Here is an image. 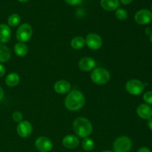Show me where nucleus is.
<instances>
[{
    "instance_id": "0eeeda50",
    "label": "nucleus",
    "mask_w": 152,
    "mask_h": 152,
    "mask_svg": "<svg viewBox=\"0 0 152 152\" xmlns=\"http://www.w3.org/2000/svg\"><path fill=\"white\" fill-rule=\"evenodd\" d=\"M134 20L141 25H148L152 21V13L148 9H142L135 13Z\"/></svg>"
},
{
    "instance_id": "c9c22d12",
    "label": "nucleus",
    "mask_w": 152,
    "mask_h": 152,
    "mask_svg": "<svg viewBox=\"0 0 152 152\" xmlns=\"http://www.w3.org/2000/svg\"><path fill=\"white\" fill-rule=\"evenodd\" d=\"M151 11H152V4H151ZM151 13H152V12H151Z\"/></svg>"
},
{
    "instance_id": "9b49d317",
    "label": "nucleus",
    "mask_w": 152,
    "mask_h": 152,
    "mask_svg": "<svg viewBox=\"0 0 152 152\" xmlns=\"http://www.w3.org/2000/svg\"><path fill=\"white\" fill-rule=\"evenodd\" d=\"M96 65L95 60L91 57L86 56V57L82 58L79 62V68L83 71H90L94 69Z\"/></svg>"
},
{
    "instance_id": "7ed1b4c3",
    "label": "nucleus",
    "mask_w": 152,
    "mask_h": 152,
    "mask_svg": "<svg viewBox=\"0 0 152 152\" xmlns=\"http://www.w3.org/2000/svg\"><path fill=\"white\" fill-rule=\"evenodd\" d=\"M110 73L103 68H95L91 74V78L93 83L96 85H105L110 80Z\"/></svg>"
},
{
    "instance_id": "dca6fc26",
    "label": "nucleus",
    "mask_w": 152,
    "mask_h": 152,
    "mask_svg": "<svg viewBox=\"0 0 152 152\" xmlns=\"http://www.w3.org/2000/svg\"><path fill=\"white\" fill-rule=\"evenodd\" d=\"M119 0H100V4L104 10L107 11L116 10L120 6Z\"/></svg>"
},
{
    "instance_id": "72a5a7b5",
    "label": "nucleus",
    "mask_w": 152,
    "mask_h": 152,
    "mask_svg": "<svg viewBox=\"0 0 152 152\" xmlns=\"http://www.w3.org/2000/svg\"><path fill=\"white\" fill-rule=\"evenodd\" d=\"M150 41H151V43H152V34L151 36H150Z\"/></svg>"
},
{
    "instance_id": "f3484780",
    "label": "nucleus",
    "mask_w": 152,
    "mask_h": 152,
    "mask_svg": "<svg viewBox=\"0 0 152 152\" xmlns=\"http://www.w3.org/2000/svg\"><path fill=\"white\" fill-rule=\"evenodd\" d=\"M19 83V76L16 73L8 74L5 79V83L9 87H15Z\"/></svg>"
},
{
    "instance_id": "bb28decb",
    "label": "nucleus",
    "mask_w": 152,
    "mask_h": 152,
    "mask_svg": "<svg viewBox=\"0 0 152 152\" xmlns=\"http://www.w3.org/2000/svg\"><path fill=\"white\" fill-rule=\"evenodd\" d=\"M5 74V68L3 65L0 64V77H3Z\"/></svg>"
},
{
    "instance_id": "9d476101",
    "label": "nucleus",
    "mask_w": 152,
    "mask_h": 152,
    "mask_svg": "<svg viewBox=\"0 0 152 152\" xmlns=\"http://www.w3.org/2000/svg\"><path fill=\"white\" fill-rule=\"evenodd\" d=\"M16 131L21 137H28L32 132V126L29 122L22 121L18 124Z\"/></svg>"
},
{
    "instance_id": "6ab92c4d",
    "label": "nucleus",
    "mask_w": 152,
    "mask_h": 152,
    "mask_svg": "<svg viewBox=\"0 0 152 152\" xmlns=\"http://www.w3.org/2000/svg\"><path fill=\"white\" fill-rule=\"evenodd\" d=\"M14 51L19 56H25L28 53V48L23 42H19L15 45Z\"/></svg>"
},
{
    "instance_id": "f8f14e48",
    "label": "nucleus",
    "mask_w": 152,
    "mask_h": 152,
    "mask_svg": "<svg viewBox=\"0 0 152 152\" xmlns=\"http://www.w3.org/2000/svg\"><path fill=\"white\" fill-rule=\"evenodd\" d=\"M137 113L140 118L149 120L152 117V108L147 104H140L137 108Z\"/></svg>"
},
{
    "instance_id": "f704fd0d",
    "label": "nucleus",
    "mask_w": 152,
    "mask_h": 152,
    "mask_svg": "<svg viewBox=\"0 0 152 152\" xmlns=\"http://www.w3.org/2000/svg\"><path fill=\"white\" fill-rule=\"evenodd\" d=\"M102 152H113V151H103Z\"/></svg>"
},
{
    "instance_id": "b1692460",
    "label": "nucleus",
    "mask_w": 152,
    "mask_h": 152,
    "mask_svg": "<svg viewBox=\"0 0 152 152\" xmlns=\"http://www.w3.org/2000/svg\"><path fill=\"white\" fill-rule=\"evenodd\" d=\"M12 118H13V121L16 122V123H20L22 121V119H23V115L21 112L19 111H15L13 114L12 116Z\"/></svg>"
},
{
    "instance_id": "393cba45",
    "label": "nucleus",
    "mask_w": 152,
    "mask_h": 152,
    "mask_svg": "<svg viewBox=\"0 0 152 152\" xmlns=\"http://www.w3.org/2000/svg\"><path fill=\"white\" fill-rule=\"evenodd\" d=\"M143 100L147 105H152V91H147L144 94Z\"/></svg>"
},
{
    "instance_id": "c756f323",
    "label": "nucleus",
    "mask_w": 152,
    "mask_h": 152,
    "mask_svg": "<svg viewBox=\"0 0 152 152\" xmlns=\"http://www.w3.org/2000/svg\"><path fill=\"white\" fill-rule=\"evenodd\" d=\"M145 34H147V35H149L151 36L152 34V29L151 28H147L146 29H145Z\"/></svg>"
},
{
    "instance_id": "4468645a",
    "label": "nucleus",
    "mask_w": 152,
    "mask_h": 152,
    "mask_svg": "<svg viewBox=\"0 0 152 152\" xmlns=\"http://www.w3.org/2000/svg\"><path fill=\"white\" fill-rule=\"evenodd\" d=\"M71 86L66 80H59L54 85V90L56 93L63 94L70 91Z\"/></svg>"
},
{
    "instance_id": "2eb2a0df",
    "label": "nucleus",
    "mask_w": 152,
    "mask_h": 152,
    "mask_svg": "<svg viewBox=\"0 0 152 152\" xmlns=\"http://www.w3.org/2000/svg\"><path fill=\"white\" fill-rule=\"evenodd\" d=\"M11 37V31L8 25L0 24V42L7 43Z\"/></svg>"
},
{
    "instance_id": "1a4fd4ad",
    "label": "nucleus",
    "mask_w": 152,
    "mask_h": 152,
    "mask_svg": "<svg viewBox=\"0 0 152 152\" xmlns=\"http://www.w3.org/2000/svg\"><path fill=\"white\" fill-rule=\"evenodd\" d=\"M85 40L88 47L92 50H97L102 46V39L96 34L91 33L88 34Z\"/></svg>"
},
{
    "instance_id": "ddd939ff",
    "label": "nucleus",
    "mask_w": 152,
    "mask_h": 152,
    "mask_svg": "<svg viewBox=\"0 0 152 152\" xmlns=\"http://www.w3.org/2000/svg\"><path fill=\"white\" fill-rule=\"evenodd\" d=\"M80 144V140L75 135H67L62 140V145L68 149L77 148Z\"/></svg>"
},
{
    "instance_id": "20e7f679",
    "label": "nucleus",
    "mask_w": 152,
    "mask_h": 152,
    "mask_svg": "<svg viewBox=\"0 0 152 152\" xmlns=\"http://www.w3.org/2000/svg\"><path fill=\"white\" fill-rule=\"evenodd\" d=\"M112 147L114 152H130L132 142L129 137L122 136L114 140Z\"/></svg>"
},
{
    "instance_id": "6e6552de",
    "label": "nucleus",
    "mask_w": 152,
    "mask_h": 152,
    "mask_svg": "<svg viewBox=\"0 0 152 152\" xmlns=\"http://www.w3.org/2000/svg\"><path fill=\"white\" fill-rule=\"evenodd\" d=\"M37 149L40 152H49L53 148V143L49 138L46 137H39L35 142Z\"/></svg>"
},
{
    "instance_id": "5701e85b",
    "label": "nucleus",
    "mask_w": 152,
    "mask_h": 152,
    "mask_svg": "<svg viewBox=\"0 0 152 152\" xmlns=\"http://www.w3.org/2000/svg\"><path fill=\"white\" fill-rule=\"evenodd\" d=\"M115 16L117 19H119L120 21L126 20L128 17V13L124 9L119 8L116 10Z\"/></svg>"
},
{
    "instance_id": "2f4dec72",
    "label": "nucleus",
    "mask_w": 152,
    "mask_h": 152,
    "mask_svg": "<svg viewBox=\"0 0 152 152\" xmlns=\"http://www.w3.org/2000/svg\"><path fill=\"white\" fill-rule=\"evenodd\" d=\"M3 96H4V91H3L2 88H1L0 87V101H1V99H2Z\"/></svg>"
},
{
    "instance_id": "c85d7f7f",
    "label": "nucleus",
    "mask_w": 152,
    "mask_h": 152,
    "mask_svg": "<svg viewBox=\"0 0 152 152\" xmlns=\"http://www.w3.org/2000/svg\"><path fill=\"white\" fill-rule=\"evenodd\" d=\"M119 1H120V2H121L123 4L127 5V4H130L133 0H119Z\"/></svg>"
},
{
    "instance_id": "f257e3e1",
    "label": "nucleus",
    "mask_w": 152,
    "mask_h": 152,
    "mask_svg": "<svg viewBox=\"0 0 152 152\" xmlns=\"http://www.w3.org/2000/svg\"><path fill=\"white\" fill-rule=\"evenodd\" d=\"M86 102V99L81 91L74 90L70 92L66 96L65 100V105L69 111H78L83 108Z\"/></svg>"
},
{
    "instance_id": "a211bd4d",
    "label": "nucleus",
    "mask_w": 152,
    "mask_h": 152,
    "mask_svg": "<svg viewBox=\"0 0 152 152\" xmlns=\"http://www.w3.org/2000/svg\"><path fill=\"white\" fill-rule=\"evenodd\" d=\"M11 56L10 50L4 45L0 44V62H5L10 59Z\"/></svg>"
},
{
    "instance_id": "cd10ccee",
    "label": "nucleus",
    "mask_w": 152,
    "mask_h": 152,
    "mask_svg": "<svg viewBox=\"0 0 152 152\" xmlns=\"http://www.w3.org/2000/svg\"><path fill=\"white\" fill-rule=\"evenodd\" d=\"M137 152H151V150L149 148H148L147 147H142V148H140L138 150Z\"/></svg>"
},
{
    "instance_id": "473e14b6",
    "label": "nucleus",
    "mask_w": 152,
    "mask_h": 152,
    "mask_svg": "<svg viewBox=\"0 0 152 152\" xmlns=\"http://www.w3.org/2000/svg\"><path fill=\"white\" fill-rule=\"evenodd\" d=\"M19 1H20V2H27V1H28L29 0H18Z\"/></svg>"
},
{
    "instance_id": "a878e982",
    "label": "nucleus",
    "mask_w": 152,
    "mask_h": 152,
    "mask_svg": "<svg viewBox=\"0 0 152 152\" xmlns=\"http://www.w3.org/2000/svg\"><path fill=\"white\" fill-rule=\"evenodd\" d=\"M65 1L67 4H70V5L75 6V5H77V4H80L83 0H65Z\"/></svg>"
},
{
    "instance_id": "423d86ee",
    "label": "nucleus",
    "mask_w": 152,
    "mask_h": 152,
    "mask_svg": "<svg viewBox=\"0 0 152 152\" xmlns=\"http://www.w3.org/2000/svg\"><path fill=\"white\" fill-rule=\"evenodd\" d=\"M33 34V29L28 24H22L16 31V39L19 42H26L29 41Z\"/></svg>"
},
{
    "instance_id": "39448f33",
    "label": "nucleus",
    "mask_w": 152,
    "mask_h": 152,
    "mask_svg": "<svg viewBox=\"0 0 152 152\" xmlns=\"http://www.w3.org/2000/svg\"><path fill=\"white\" fill-rule=\"evenodd\" d=\"M126 91L130 94L138 96L143 92L145 89V84L139 80H130L127 82L126 85Z\"/></svg>"
},
{
    "instance_id": "4be33fe9",
    "label": "nucleus",
    "mask_w": 152,
    "mask_h": 152,
    "mask_svg": "<svg viewBox=\"0 0 152 152\" xmlns=\"http://www.w3.org/2000/svg\"><path fill=\"white\" fill-rule=\"evenodd\" d=\"M82 146L85 151H91L94 148V142L90 138H84L83 141L82 142Z\"/></svg>"
},
{
    "instance_id": "7c9ffc66",
    "label": "nucleus",
    "mask_w": 152,
    "mask_h": 152,
    "mask_svg": "<svg viewBox=\"0 0 152 152\" xmlns=\"http://www.w3.org/2000/svg\"><path fill=\"white\" fill-rule=\"evenodd\" d=\"M148 126L150 130L152 131V117L150 118L149 120H148Z\"/></svg>"
},
{
    "instance_id": "aec40b11",
    "label": "nucleus",
    "mask_w": 152,
    "mask_h": 152,
    "mask_svg": "<svg viewBox=\"0 0 152 152\" xmlns=\"http://www.w3.org/2000/svg\"><path fill=\"white\" fill-rule=\"evenodd\" d=\"M71 47L74 49H82L85 47L86 45V40L81 37H74L72 40H71Z\"/></svg>"
},
{
    "instance_id": "f03ea898",
    "label": "nucleus",
    "mask_w": 152,
    "mask_h": 152,
    "mask_svg": "<svg viewBox=\"0 0 152 152\" xmlns=\"http://www.w3.org/2000/svg\"><path fill=\"white\" fill-rule=\"evenodd\" d=\"M74 132L81 138H86L91 134L92 125L88 120L84 117H78L73 123Z\"/></svg>"
},
{
    "instance_id": "412c9836",
    "label": "nucleus",
    "mask_w": 152,
    "mask_h": 152,
    "mask_svg": "<svg viewBox=\"0 0 152 152\" xmlns=\"http://www.w3.org/2000/svg\"><path fill=\"white\" fill-rule=\"evenodd\" d=\"M21 22V18L17 13H13L10 15L7 19V24L10 27H16L19 25Z\"/></svg>"
}]
</instances>
